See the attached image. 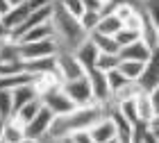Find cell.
I'll return each mask as SVG.
<instances>
[{
	"instance_id": "6da1fadb",
	"label": "cell",
	"mask_w": 159,
	"mask_h": 143,
	"mask_svg": "<svg viewBox=\"0 0 159 143\" xmlns=\"http://www.w3.org/2000/svg\"><path fill=\"white\" fill-rule=\"evenodd\" d=\"M102 116H107V107L100 105V102H91V105L75 107V109L68 111V114L55 116L46 141H48V143L68 141V136H70L73 132H77V130H91V127L96 125Z\"/></svg>"
},
{
	"instance_id": "7a4b0ae2",
	"label": "cell",
	"mask_w": 159,
	"mask_h": 143,
	"mask_svg": "<svg viewBox=\"0 0 159 143\" xmlns=\"http://www.w3.org/2000/svg\"><path fill=\"white\" fill-rule=\"evenodd\" d=\"M52 25H55V39L59 41V48L66 50H77V46L89 37V32L82 27V20L73 16L59 0L55 2V11H52Z\"/></svg>"
},
{
	"instance_id": "3957f363",
	"label": "cell",
	"mask_w": 159,
	"mask_h": 143,
	"mask_svg": "<svg viewBox=\"0 0 159 143\" xmlns=\"http://www.w3.org/2000/svg\"><path fill=\"white\" fill-rule=\"evenodd\" d=\"M52 120H55V114L43 105L41 109L37 111V116L25 125V136H27V141H30V143H43L46 136H48V132H50Z\"/></svg>"
},
{
	"instance_id": "277c9868",
	"label": "cell",
	"mask_w": 159,
	"mask_h": 143,
	"mask_svg": "<svg viewBox=\"0 0 159 143\" xmlns=\"http://www.w3.org/2000/svg\"><path fill=\"white\" fill-rule=\"evenodd\" d=\"M59 52V41L52 39H39V41H20V57L23 61L41 59V57H52Z\"/></svg>"
},
{
	"instance_id": "5b68a950",
	"label": "cell",
	"mask_w": 159,
	"mask_h": 143,
	"mask_svg": "<svg viewBox=\"0 0 159 143\" xmlns=\"http://www.w3.org/2000/svg\"><path fill=\"white\" fill-rule=\"evenodd\" d=\"M64 91L73 98V102L77 107H82V105H91V102H96V98H93V89H91V80H89V75H80L75 77V80H68V82H64L61 84Z\"/></svg>"
},
{
	"instance_id": "8992f818",
	"label": "cell",
	"mask_w": 159,
	"mask_h": 143,
	"mask_svg": "<svg viewBox=\"0 0 159 143\" xmlns=\"http://www.w3.org/2000/svg\"><path fill=\"white\" fill-rule=\"evenodd\" d=\"M57 73H59L61 82H68V80H75V77L84 75L86 68L80 64V59L75 57L73 50L59 48V52H57Z\"/></svg>"
},
{
	"instance_id": "52a82bcc",
	"label": "cell",
	"mask_w": 159,
	"mask_h": 143,
	"mask_svg": "<svg viewBox=\"0 0 159 143\" xmlns=\"http://www.w3.org/2000/svg\"><path fill=\"white\" fill-rule=\"evenodd\" d=\"M41 102L46 105L48 109L55 114V116L68 114V111H73L75 107H77V105L73 102V98H70L66 91H64V87H55V89L46 91V93L41 96Z\"/></svg>"
},
{
	"instance_id": "ba28073f",
	"label": "cell",
	"mask_w": 159,
	"mask_h": 143,
	"mask_svg": "<svg viewBox=\"0 0 159 143\" xmlns=\"http://www.w3.org/2000/svg\"><path fill=\"white\" fill-rule=\"evenodd\" d=\"M86 75H89V80H91V89H93V98H96V102H100V105L111 102L114 93H111V87H109V80H107L105 70L89 68V70H86Z\"/></svg>"
},
{
	"instance_id": "9c48e42d",
	"label": "cell",
	"mask_w": 159,
	"mask_h": 143,
	"mask_svg": "<svg viewBox=\"0 0 159 143\" xmlns=\"http://www.w3.org/2000/svg\"><path fill=\"white\" fill-rule=\"evenodd\" d=\"M89 132L93 143H118V127L109 116H102Z\"/></svg>"
},
{
	"instance_id": "30bf717a",
	"label": "cell",
	"mask_w": 159,
	"mask_h": 143,
	"mask_svg": "<svg viewBox=\"0 0 159 143\" xmlns=\"http://www.w3.org/2000/svg\"><path fill=\"white\" fill-rule=\"evenodd\" d=\"M136 82H139V87L143 91H152L155 87H159V48L150 55V59L146 61L143 73H141V77Z\"/></svg>"
},
{
	"instance_id": "8fae6325",
	"label": "cell",
	"mask_w": 159,
	"mask_h": 143,
	"mask_svg": "<svg viewBox=\"0 0 159 143\" xmlns=\"http://www.w3.org/2000/svg\"><path fill=\"white\" fill-rule=\"evenodd\" d=\"M75 57L80 59V64L89 70V68H96V61H98V57H100V48L96 46V41H93L91 37H86L82 43L77 46V50H73Z\"/></svg>"
},
{
	"instance_id": "7c38bea8",
	"label": "cell",
	"mask_w": 159,
	"mask_h": 143,
	"mask_svg": "<svg viewBox=\"0 0 159 143\" xmlns=\"http://www.w3.org/2000/svg\"><path fill=\"white\" fill-rule=\"evenodd\" d=\"M152 52H155V50L150 48L148 41L141 39V37L136 41H132V43H127V46L120 48V57H123V59H134V61H148Z\"/></svg>"
},
{
	"instance_id": "4fadbf2b",
	"label": "cell",
	"mask_w": 159,
	"mask_h": 143,
	"mask_svg": "<svg viewBox=\"0 0 159 143\" xmlns=\"http://www.w3.org/2000/svg\"><path fill=\"white\" fill-rule=\"evenodd\" d=\"M30 5L27 2H23V5H14L9 11L5 14V18H2V25L7 27V32H11V30H16V27L23 23V20L30 16Z\"/></svg>"
},
{
	"instance_id": "5bb4252c",
	"label": "cell",
	"mask_w": 159,
	"mask_h": 143,
	"mask_svg": "<svg viewBox=\"0 0 159 143\" xmlns=\"http://www.w3.org/2000/svg\"><path fill=\"white\" fill-rule=\"evenodd\" d=\"M11 98H14V114H16V109H20L23 105L32 102V100H37L41 96H39L37 87H34V82H30V84H23V87L11 89Z\"/></svg>"
},
{
	"instance_id": "9a60e30c",
	"label": "cell",
	"mask_w": 159,
	"mask_h": 143,
	"mask_svg": "<svg viewBox=\"0 0 159 143\" xmlns=\"http://www.w3.org/2000/svg\"><path fill=\"white\" fill-rule=\"evenodd\" d=\"M134 105H136V114H139V120H146V123H150V120L155 118V105H152V98H150V91H139L134 98Z\"/></svg>"
},
{
	"instance_id": "2e32d148",
	"label": "cell",
	"mask_w": 159,
	"mask_h": 143,
	"mask_svg": "<svg viewBox=\"0 0 159 143\" xmlns=\"http://www.w3.org/2000/svg\"><path fill=\"white\" fill-rule=\"evenodd\" d=\"M27 136H25V125L16 118H9L5 123V134H2V143H25Z\"/></svg>"
},
{
	"instance_id": "e0dca14e",
	"label": "cell",
	"mask_w": 159,
	"mask_h": 143,
	"mask_svg": "<svg viewBox=\"0 0 159 143\" xmlns=\"http://www.w3.org/2000/svg\"><path fill=\"white\" fill-rule=\"evenodd\" d=\"M34 73H30V70H20V73H11V75H0V89H16V87H23V84H30L34 82Z\"/></svg>"
},
{
	"instance_id": "ac0fdd59",
	"label": "cell",
	"mask_w": 159,
	"mask_h": 143,
	"mask_svg": "<svg viewBox=\"0 0 159 143\" xmlns=\"http://www.w3.org/2000/svg\"><path fill=\"white\" fill-rule=\"evenodd\" d=\"M52 37H55V25H52V20H46V23H39L32 30H27L20 37V41H39V39H52Z\"/></svg>"
},
{
	"instance_id": "d6986e66",
	"label": "cell",
	"mask_w": 159,
	"mask_h": 143,
	"mask_svg": "<svg viewBox=\"0 0 159 143\" xmlns=\"http://www.w3.org/2000/svg\"><path fill=\"white\" fill-rule=\"evenodd\" d=\"M25 68L30 70V73H34V75H39V73H57V55L25 61Z\"/></svg>"
},
{
	"instance_id": "ffe728a7",
	"label": "cell",
	"mask_w": 159,
	"mask_h": 143,
	"mask_svg": "<svg viewBox=\"0 0 159 143\" xmlns=\"http://www.w3.org/2000/svg\"><path fill=\"white\" fill-rule=\"evenodd\" d=\"M123 27V20L118 18L116 11H109V14H102V18H100L98 27L93 32H102V34H111V37H116V32Z\"/></svg>"
},
{
	"instance_id": "44dd1931",
	"label": "cell",
	"mask_w": 159,
	"mask_h": 143,
	"mask_svg": "<svg viewBox=\"0 0 159 143\" xmlns=\"http://www.w3.org/2000/svg\"><path fill=\"white\" fill-rule=\"evenodd\" d=\"M89 37L96 41V46L100 48V52H120V43L116 37L111 34H102V32H91Z\"/></svg>"
},
{
	"instance_id": "7402d4cb",
	"label": "cell",
	"mask_w": 159,
	"mask_h": 143,
	"mask_svg": "<svg viewBox=\"0 0 159 143\" xmlns=\"http://www.w3.org/2000/svg\"><path fill=\"white\" fill-rule=\"evenodd\" d=\"M43 107V102H41V98H37V100H32V102H27V105H23L20 109H16V114H14V118L16 120H20L23 125H27L30 120L37 116V111Z\"/></svg>"
},
{
	"instance_id": "603a6c76",
	"label": "cell",
	"mask_w": 159,
	"mask_h": 143,
	"mask_svg": "<svg viewBox=\"0 0 159 143\" xmlns=\"http://www.w3.org/2000/svg\"><path fill=\"white\" fill-rule=\"evenodd\" d=\"M143 66H146V61L120 59V66H118V70H120V73L127 77V80H139V77H141V73H143Z\"/></svg>"
},
{
	"instance_id": "cb8c5ba5",
	"label": "cell",
	"mask_w": 159,
	"mask_h": 143,
	"mask_svg": "<svg viewBox=\"0 0 159 143\" xmlns=\"http://www.w3.org/2000/svg\"><path fill=\"white\" fill-rule=\"evenodd\" d=\"M120 59H123L120 52H100L98 61H96V68L105 70V73H109V70H114V68L120 66Z\"/></svg>"
},
{
	"instance_id": "d4e9b609",
	"label": "cell",
	"mask_w": 159,
	"mask_h": 143,
	"mask_svg": "<svg viewBox=\"0 0 159 143\" xmlns=\"http://www.w3.org/2000/svg\"><path fill=\"white\" fill-rule=\"evenodd\" d=\"M141 91V87H139V82L136 80H129L125 87H120L116 93H114V100L116 102H125V100H134L136 98V93Z\"/></svg>"
},
{
	"instance_id": "484cf974",
	"label": "cell",
	"mask_w": 159,
	"mask_h": 143,
	"mask_svg": "<svg viewBox=\"0 0 159 143\" xmlns=\"http://www.w3.org/2000/svg\"><path fill=\"white\" fill-rule=\"evenodd\" d=\"M14 116V98L9 89H0V118L9 120Z\"/></svg>"
},
{
	"instance_id": "4316f807",
	"label": "cell",
	"mask_w": 159,
	"mask_h": 143,
	"mask_svg": "<svg viewBox=\"0 0 159 143\" xmlns=\"http://www.w3.org/2000/svg\"><path fill=\"white\" fill-rule=\"evenodd\" d=\"M100 18H102V11H96V9H86V11L82 14V18H80V20H82V27H84V30L91 34V32L98 27Z\"/></svg>"
},
{
	"instance_id": "83f0119b",
	"label": "cell",
	"mask_w": 159,
	"mask_h": 143,
	"mask_svg": "<svg viewBox=\"0 0 159 143\" xmlns=\"http://www.w3.org/2000/svg\"><path fill=\"white\" fill-rule=\"evenodd\" d=\"M107 80H109V87H111V93H116V91L120 89V87H125V84L129 82L125 75L120 73L118 68H114V70H109V73H107Z\"/></svg>"
},
{
	"instance_id": "f1b7e54d",
	"label": "cell",
	"mask_w": 159,
	"mask_h": 143,
	"mask_svg": "<svg viewBox=\"0 0 159 143\" xmlns=\"http://www.w3.org/2000/svg\"><path fill=\"white\" fill-rule=\"evenodd\" d=\"M141 37V32H136V30H132V27H125L123 25L120 30L116 32V39H118V43H120V48L123 46H127V43H132V41H136Z\"/></svg>"
},
{
	"instance_id": "f546056e",
	"label": "cell",
	"mask_w": 159,
	"mask_h": 143,
	"mask_svg": "<svg viewBox=\"0 0 159 143\" xmlns=\"http://www.w3.org/2000/svg\"><path fill=\"white\" fill-rule=\"evenodd\" d=\"M141 9L155 25H159V0H146V2H141Z\"/></svg>"
},
{
	"instance_id": "4dcf8cb0",
	"label": "cell",
	"mask_w": 159,
	"mask_h": 143,
	"mask_svg": "<svg viewBox=\"0 0 159 143\" xmlns=\"http://www.w3.org/2000/svg\"><path fill=\"white\" fill-rule=\"evenodd\" d=\"M59 2L66 7V9L73 14V16H77V18H82V14L86 11V7H84L82 0H59Z\"/></svg>"
},
{
	"instance_id": "1f68e13d",
	"label": "cell",
	"mask_w": 159,
	"mask_h": 143,
	"mask_svg": "<svg viewBox=\"0 0 159 143\" xmlns=\"http://www.w3.org/2000/svg\"><path fill=\"white\" fill-rule=\"evenodd\" d=\"M150 98H152V105H155V111L159 114V87H155L150 91Z\"/></svg>"
},
{
	"instance_id": "d6a6232c",
	"label": "cell",
	"mask_w": 159,
	"mask_h": 143,
	"mask_svg": "<svg viewBox=\"0 0 159 143\" xmlns=\"http://www.w3.org/2000/svg\"><path fill=\"white\" fill-rule=\"evenodd\" d=\"M9 9H11V2H9V0H0V20L5 18V14L9 11Z\"/></svg>"
},
{
	"instance_id": "836d02e7",
	"label": "cell",
	"mask_w": 159,
	"mask_h": 143,
	"mask_svg": "<svg viewBox=\"0 0 159 143\" xmlns=\"http://www.w3.org/2000/svg\"><path fill=\"white\" fill-rule=\"evenodd\" d=\"M5 37H9V32H7V27L2 25V20H0V39H5Z\"/></svg>"
},
{
	"instance_id": "e575fe53",
	"label": "cell",
	"mask_w": 159,
	"mask_h": 143,
	"mask_svg": "<svg viewBox=\"0 0 159 143\" xmlns=\"http://www.w3.org/2000/svg\"><path fill=\"white\" fill-rule=\"evenodd\" d=\"M5 123H7V120L0 118V141H2V134H5Z\"/></svg>"
},
{
	"instance_id": "d590c367",
	"label": "cell",
	"mask_w": 159,
	"mask_h": 143,
	"mask_svg": "<svg viewBox=\"0 0 159 143\" xmlns=\"http://www.w3.org/2000/svg\"><path fill=\"white\" fill-rule=\"evenodd\" d=\"M9 2H11V7H14V5H23V2H27V0H9Z\"/></svg>"
},
{
	"instance_id": "8d00e7d4",
	"label": "cell",
	"mask_w": 159,
	"mask_h": 143,
	"mask_svg": "<svg viewBox=\"0 0 159 143\" xmlns=\"http://www.w3.org/2000/svg\"><path fill=\"white\" fill-rule=\"evenodd\" d=\"M139 2H146V0H139Z\"/></svg>"
}]
</instances>
